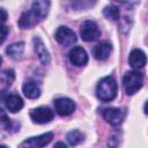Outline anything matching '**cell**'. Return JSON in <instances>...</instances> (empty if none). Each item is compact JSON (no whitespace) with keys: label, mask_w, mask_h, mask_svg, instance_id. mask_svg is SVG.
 I'll use <instances>...</instances> for the list:
<instances>
[{"label":"cell","mask_w":148,"mask_h":148,"mask_svg":"<svg viewBox=\"0 0 148 148\" xmlns=\"http://www.w3.org/2000/svg\"><path fill=\"white\" fill-rule=\"evenodd\" d=\"M50 5H51L50 1H43V0L32 2L31 8L21 14L17 21L18 27L22 29H30L37 25L39 22H42L46 17Z\"/></svg>","instance_id":"obj_1"},{"label":"cell","mask_w":148,"mask_h":148,"mask_svg":"<svg viewBox=\"0 0 148 148\" xmlns=\"http://www.w3.org/2000/svg\"><path fill=\"white\" fill-rule=\"evenodd\" d=\"M118 92V84L114 77L105 76L98 81L96 87V96L102 102H110L116 98Z\"/></svg>","instance_id":"obj_2"},{"label":"cell","mask_w":148,"mask_h":148,"mask_svg":"<svg viewBox=\"0 0 148 148\" xmlns=\"http://www.w3.org/2000/svg\"><path fill=\"white\" fill-rule=\"evenodd\" d=\"M143 76L139 71H128L123 77V86L127 95H133L141 89Z\"/></svg>","instance_id":"obj_3"},{"label":"cell","mask_w":148,"mask_h":148,"mask_svg":"<svg viewBox=\"0 0 148 148\" xmlns=\"http://www.w3.org/2000/svg\"><path fill=\"white\" fill-rule=\"evenodd\" d=\"M0 102L5 103L6 108L10 112H13V113L18 112L23 108V105H24L23 99H22V97L18 94H16V92H8L5 89L0 90Z\"/></svg>","instance_id":"obj_4"},{"label":"cell","mask_w":148,"mask_h":148,"mask_svg":"<svg viewBox=\"0 0 148 148\" xmlns=\"http://www.w3.org/2000/svg\"><path fill=\"white\" fill-rule=\"evenodd\" d=\"M80 36L86 42H92L99 38L101 30L95 21L87 20L80 27Z\"/></svg>","instance_id":"obj_5"},{"label":"cell","mask_w":148,"mask_h":148,"mask_svg":"<svg viewBox=\"0 0 148 148\" xmlns=\"http://www.w3.org/2000/svg\"><path fill=\"white\" fill-rule=\"evenodd\" d=\"M53 139L52 132H46L37 136H31L22 141L18 148H43L44 146L49 145Z\"/></svg>","instance_id":"obj_6"},{"label":"cell","mask_w":148,"mask_h":148,"mask_svg":"<svg viewBox=\"0 0 148 148\" xmlns=\"http://www.w3.org/2000/svg\"><path fill=\"white\" fill-rule=\"evenodd\" d=\"M102 116L104 120H106L112 126H118L124 121L126 117V110L121 108H105L102 110Z\"/></svg>","instance_id":"obj_7"},{"label":"cell","mask_w":148,"mask_h":148,"mask_svg":"<svg viewBox=\"0 0 148 148\" xmlns=\"http://www.w3.org/2000/svg\"><path fill=\"white\" fill-rule=\"evenodd\" d=\"M54 117V112L49 106H38L30 111V118L35 124H47Z\"/></svg>","instance_id":"obj_8"},{"label":"cell","mask_w":148,"mask_h":148,"mask_svg":"<svg viewBox=\"0 0 148 148\" xmlns=\"http://www.w3.org/2000/svg\"><path fill=\"white\" fill-rule=\"evenodd\" d=\"M54 38L56 40L64 45V46H68V45H72L74 43H76L77 38H76V35L75 32L69 29L68 27H65V25H60L56 32H54Z\"/></svg>","instance_id":"obj_9"},{"label":"cell","mask_w":148,"mask_h":148,"mask_svg":"<svg viewBox=\"0 0 148 148\" xmlns=\"http://www.w3.org/2000/svg\"><path fill=\"white\" fill-rule=\"evenodd\" d=\"M75 103L73 99L68 98V97H59V98H56L54 99V109H56V112L61 116V117H65V116H69L72 114L74 111H75Z\"/></svg>","instance_id":"obj_10"},{"label":"cell","mask_w":148,"mask_h":148,"mask_svg":"<svg viewBox=\"0 0 148 148\" xmlns=\"http://www.w3.org/2000/svg\"><path fill=\"white\" fill-rule=\"evenodd\" d=\"M69 61L75 66H84L88 62V54L86 50L81 46L73 47L68 53Z\"/></svg>","instance_id":"obj_11"},{"label":"cell","mask_w":148,"mask_h":148,"mask_svg":"<svg viewBox=\"0 0 148 148\" xmlns=\"http://www.w3.org/2000/svg\"><path fill=\"white\" fill-rule=\"evenodd\" d=\"M111 52H112V44L108 40L99 42L92 49V56L95 57V59L101 60V61H104V60L109 59Z\"/></svg>","instance_id":"obj_12"},{"label":"cell","mask_w":148,"mask_h":148,"mask_svg":"<svg viewBox=\"0 0 148 148\" xmlns=\"http://www.w3.org/2000/svg\"><path fill=\"white\" fill-rule=\"evenodd\" d=\"M128 62L131 65L132 68L134 69H140L143 68L146 62H147V58H146V53L140 50V49H134L131 51L130 56H128Z\"/></svg>","instance_id":"obj_13"},{"label":"cell","mask_w":148,"mask_h":148,"mask_svg":"<svg viewBox=\"0 0 148 148\" xmlns=\"http://www.w3.org/2000/svg\"><path fill=\"white\" fill-rule=\"evenodd\" d=\"M32 43H34V49H35V51H36V53H37V56H38L40 62H42L43 65H45V66L49 65L50 61H51V58H50V53H49V51L46 50V47H45L43 40H42L39 37H34Z\"/></svg>","instance_id":"obj_14"},{"label":"cell","mask_w":148,"mask_h":148,"mask_svg":"<svg viewBox=\"0 0 148 148\" xmlns=\"http://www.w3.org/2000/svg\"><path fill=\"white\" fill-rule=\"evenodd\" d=\"M22 91H23L24 96L30 99H36L40 96V88L37 84V82L34 80L25 81L22 86Z\"/></svg>","instance_id":"obj_15"},{"label":"cell","mask_w":148,"mask_h":148,"mask_svg":"<svg viewBox=\"0 0 148 148\" xmlns=\"http://www.w3.org/2000/svg\"><path fill=\"white\" fill-rule=\"evenodd\" d=\"M23 51H24V43L23 42H17V43H14V44L9 45L6 50V53L8 54V57L17 60L22 57Z\"/></svg>","instance_id":"obj_16"},{"label":"cell","mask_w":148,"mask_h":148,"mask_svg":"<svg viewBox=\"0 0 148 148\" xmlns=\"http://www.w3.org/2000/svg\"><path fill=\"white\" fill-rule=\"evenodd\" d=\"M66 139L71 146H77L79 143H81L84 140V134L82 132H80L79 130H72L67 133Z\"/></svg>","instance_id":"obj_17"},{"label":"cell","mask_w":148,"mask_h":148,"mask_svg":"<svg viewBox=\"0 0 148 148\" xmlns=\"http://www.w3.org/2000/svg\"><path fill=\"white\" fill-rule=\"evenodd\" d=\"M10 130H13V121L3 111V109L0 108V131L10 132Z\"/></svg>","instance_id":"obj_18"},{"label":"cell","mask_w":148,"mask_h":148,"mask_svg":"<svg viewBox=\"0 0 148 148\" xmlns=\"http://www.w3.org/2000/svg\"><path fill=\"white\" fill-rule=\"evenodd\" d=\"M103 14L106 18L109 20H112V21H116L119 18V15H120V12H119V8L117 6H113V5H109L106 6L104 9H103Z\"/></svg>","instance_id":"obj_19"},{"label":"cell","mask_w":148,"mask_h":148,"mask_svg":"<svg viewBox=\"0 0 148 148\" xmlns=\"http://www.w3.org/2000/svg\"><path fill=\"white\" fill-rule=\"evenodd\" d=\"M15 79V74H14V71L13 69H6L3 73H2V81L7 84H12V82L14 81Z\"/></svg>","instance_id":"obj_20"},{"label":"cell","mask_w":148,"mask_h":148,"mask_svg":"<svg viewBox=\"0 0 148 148\" xmlns=\"http://www.w3.org/2000/svg\"><path fill=\"white\" fill-rule=\"evenodd\" d=\"M8 32H9L8 27H6V25H1V27H0V44H2V43L5 42V39H6L7 35H8Z\"/></svg>","instance_id":"obj_21"},{"label":"cell","mask_w":148,"mask_h":148,"mask_svg":"<svg viewBox=\"0 0 148 148\" xmlns=\"http://www.w3.org/2000/svg\"><path fill=\"white\" fill-rule=\"evenodd\" d=\"M7 17H8L7 12L3 8H0V27L3 25V23L7 21Z\"/></svg>","instance_id":"obj_22"},{"label":"cell","mask_w":148,"mask_h":148,"mask_svg":"<svg viewBox=\"0 0 148 148\" xmlns=\"http://www.w3.org/2000/svg\"><path fill=\"white\" fill-rule=\"evenodd\" d=\"M94 5V2H73L72 3V6L74 7V8H76L77 6H81V7H83L84 8V6H87V7H89V6H92Z\"/></svg>","instance_id":"obj_23"},{"label":"cell","mask_w":148,"mask_h":148,"mask_svg":"<svg viewBox=\"0 0 148 148\" xmlns=\"http://www.w3.org/2000/svg\"><path fill=\"white\" fill-rule=\"evenodd\" d=\"M53 148H67V146H66L64 142H57V143L53 146Z\"/></svg>","instance_id":"obj_24"},{"label":"cell","mask_w":148,"mask_h":148,"mask_svg":"<svg viewBox=\"0 0 148 148\" xmlns=\"http://www.w3.org/2000/svg\"><path fill=\"white\" fill-rule=\"evenodd\" d=\"M0 148H7L6 146H3V145H0Z\"/></svg>","instance_id":"obj_25"},{"label":"cell","mask_w":148,"mask_h":148,"mask_svg":"<svg viewBox=\"0 0 148 148\" xmlns=\"http://www.w3.org/2000/svg\"><path fill=\"white\" fill-rule=\"evenodd\" d=\"M1 62H2V58H1V56H0V66H1Z\"/></svg>","instance_id":"obj_26"}]
</instances>
